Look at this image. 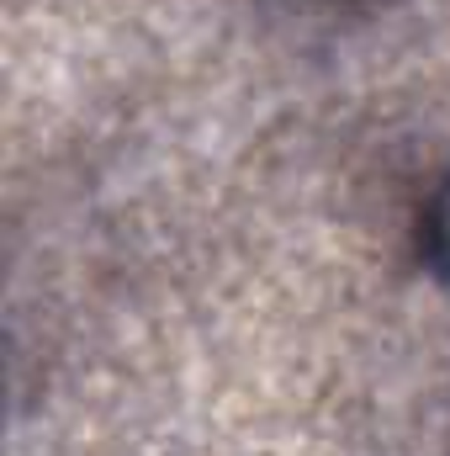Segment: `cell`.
<instances>
[{"label":"cell","mask_w":450,"mask_h":456,"mask_svg":"<svg viewBox=\"0 0 450 456\" xmlns=\"http://www.w3.org/2000/svg\"><path fill=\"white\" fill-rule=\"evenodd\" d=\"M419 255L440 281H450V175L435 186V197L419 218Z\"/></svg>","instance_id":"1"}]
</instances>
